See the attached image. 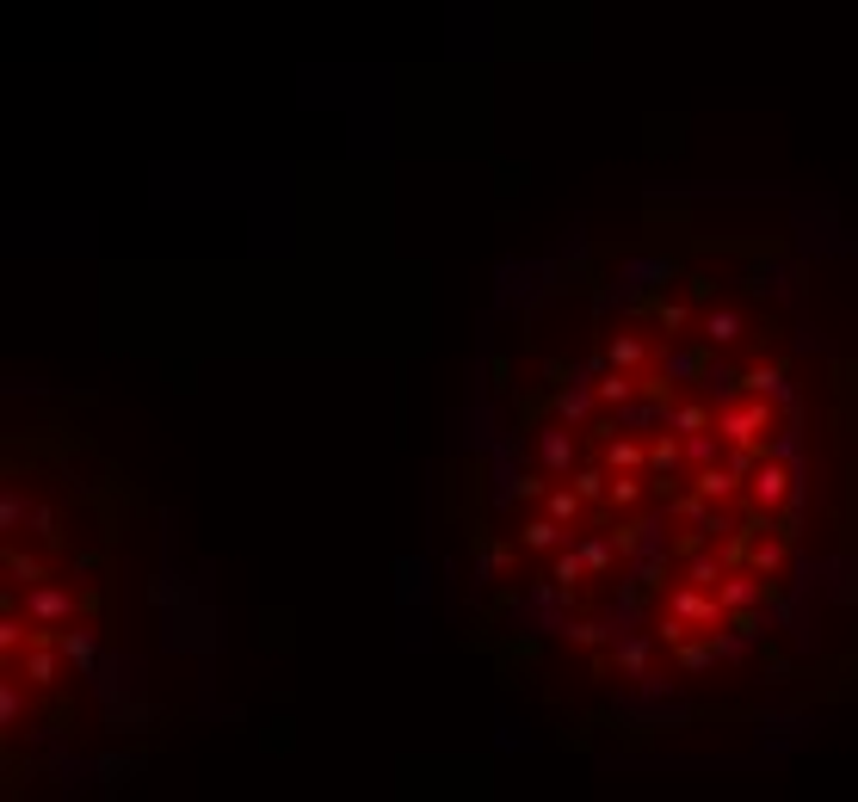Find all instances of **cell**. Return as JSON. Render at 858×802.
<instances>
[{
    "instance_id": "cell-3",
    "label": "cell",
    "mask_w": 858,
    "mask_h": 802,
    "mask_svg": "<svg viewBox=\"0 0 858 802\" xmlns=\"http://www.w3.org/2000/svg\"><path fill=\"white\" fill-rule=\"evenodd\" d=\"M667 611H679V617L698 624V630H723V624H729V605L710 593V587H692V580H673V587H667Z\"/></svg>"
},
{
    "instance_id": "cell-5",
    "label": "cell",
    "mask_w": 858,
    "mask_h": 802,
    "mask_svg": "<svg viewBox=\"0 0 858 802\" xmlns=\"http://www.w3.org/2000/svg\"><path fill=\"white\" fill-rule=\"evenodd\" d=\"M575 432L568 426H544L538 432V463H544V476H575Z\"/></svg>"
},
{
    "instance_id": "cell-23",
    "label": "cell",
    "mask_w": 858,
    "mask_h": 802,
    "mask_svg": "<svg viewBox=\"0 0 858 802\" xmlns=\"http://www.w3.org/2000/svg\"><path fill=\"white\" fill-rule=\"evenodd\" d=\"M661 371H667L673 383H698V377H704V352H698V346H686V352H667V358H661Z\"/></svg>"
},
{
    "instance_id": "cell-30",
    "label": "cell",
    "mask_w": 858,
    "mask_h": 802,
    "mask_svg": "<svg viewBox=\"0 0 858 802\" xmlns=\"http://www.w3.org/2000/svg\"><path fill=\"white\" fill-rule=\"evenodd\" d=\"M686 457H692V463H717V457H723V432H717V439H710V432H692V439H686Z\"/></svg>"
},
{
    "instance_id": "cell-11",
    "label": "cell",
    "mask_w": 858,
    "mask_h": 802,
    "mask_svg": "<svg viewBox=\"0 0 858 802\" xmlns=\"http://www.w3.org/2000/svg\"><path fill=\"white\" fill-rule=\"evenodd\" d=\"M692 580V587H710L717 593L723 587V574H729V556H717V550H686V568H679Z\"/></svg>"
},
{
    "instance_id": "cell-1",
    "label": "cell",
    "mask_w": 858,
    "mask_h": 802,
    "mask_svg": "<svg viewBox=\"0 0 858 802\" xmlns=\"http://www.w3.org/2000/svg\"><path fill=\"white\" fill-rule=\"evenodd\" d=\"M717 432H723V445H760V451H766V432H772V401H766V395L723 401V408H717Z\"/></svg>"
},
{
    "instance_id": "cell-22",
    "label": "cell",
    "mask_w": 858,
    "mask_h": 802,
    "mask_svg": "<svg viewBox=\"0 0 858 802\" xmlns=\"http://www.w3.org/2000/svg\"><path fill=\"white\" fill-rule=\"evenodd\" d=\"M56 654H62L56 642H31L25 648V679L31 685H56Z\"/></svg>"
},
{
    "instance_id": "cell-19",
    "label": "cell",
    "mask_w": 858,
    "mask_h": 802,
    "mask_svg": "<svg viewBox=\"0 0 858 802\" xmlns=\"http://www.w3.org/2000/svg\"><path fill=\"white\" fill-rule=\"evenodd\" d=\"M7 580H13V587H44V580H50V568H44L38 556H25L19 543L7 537Z\"/></svg>"
},
{
    "instance_id": "cell-7",
    "label": "cell",
    "mask_w": 858,
    "mask_h": 802,
    "mask_svg": "<svg viewBox=\"0 0 858 802\" xmlns=\"http://www.w3.org/2000/svg\"><path fill=\"white\" fill-rule=\"evenodd\" d=\"M593 401H599L593 383H562V389H556V420H562V426H587V420H593Z\"/></svg>"
},
{
    "instance_id": "cell-12",
    "label": "cell",
    "mask_w": 858,
    "mask_h": 802,
    "mask_svg": "<svg viewBox=\"0 0 858 802\" xmlns=\"http://www.w3.org/2000/svg\"><path fill=\"white\" fill-rule=\"evenodd\" d=\"M679 457H686V439H679V432H667V439L649 445V476H661V482H655L661 494H667V482L679 476Z\"/></svg>"
},
{
    "instance_id": "cell-13",
    "label": "cell",
    "mask_w": 858,
    "mask_h": 802,
    "mask_svg": "<svg viewBox=\"0 0 858 802\" xmlns=\"http://www.w3.org/2000/svg\"><path fill=\"white\" fill-rule=\"evenodd\" d=\"M612 661H618V673H630V679H649V636H618V630H612Z\"/></svg>"
},
{
    "instance_id": "cell-28",
    "label": "cell",
    "mask_w": 858,
    "mask_h": 802,
    "mask_svg": "<svg viewBox=\"0 0 858 802\" xmlns=\"http://www.w3.org/2000/svg\"><path fill=\"white\" fill-rule=\"evenodd\" d=\"M581 556H587L593 574H605V568H612V556H618V537H581Z\"/></svg>"
},
{
    "instance_id": "cell-14",
    "label": "cell",
    "mask_w": 858,
    "mask_h": 802,
    "mask_svg": "<svg viewBox=\"0 0 858 802\" xmlns=\"http://www.w3.org/2000/svg\"><path fill=\"white\" fill-rule=\"evenodd\" d=\"M729 654V642L723 636H710V642H679L673 648V661H679V673H704V667H717Z\"/></svg>"
},
{
    "instance_id": "cell-6",
    "label": "cell",
    "mask_w": 858,
    "mask_h": 802,
    "mask_svg": "<svg viewBox=\"0 0 858 802\" xmlns=\"http://www.w3.org/2000/svg\"><path fill=\"white\" fill-rule=\"evenodd\" d=\"M741 395H766L791 408V377H784V364H754V371H741Z\"/></svg>"
},
{
    "instance_id": "cell-27",
    "label": "cell",
    "mask_w": 858,
    "mask_h": 802,
    "mask_svg": "<svg viewBox=\"0 0 858 802\" xmlns=\"http://www.w3.org/2000/svg\"><path fill=\"white\" fill-rule=\"evenodd\" d=\"M25 519H31V500H25L19 488H7V494H0V531L13 537V531H19Z\"/></svg>"
},
{
    "instance_id": "cell-20",
    "label": "cell",
    "mask_w": 858,
    "mask_h": 802,
    "mask_svg": "<svg viewBox=\"0 0 858 802\" xmlns=\"http://www.w3.org/2000/svg\"><path fill=\"white\" fill-rule=\"evenodd\" d=\"M605 364H618V371H642V364H649V346H642L636 334H612V340H605Z\"/></svg>"
},
{
    "instance_id": "cell-10",
    "label": "cell",
    "mask_w": 858,
    "mask_h": 802,
    "mask_svg": "<svg viewBox=\"0 0 858 802\" xmlns=\"http://www.w3.org/2000/svg\"><path fill=\"white\" fill-rule=\"evenodd\" d=\"M642 494H649V476H642V469H612V494H605L612 513H636Z\"/></svg>"
},
{
    "instance_id": "cell-4",
    "label": "cell",
    "mask_w": 858,
    "mask_h": 802,
    "mask_svg": "<svg viewBox=\"0 0 858 802\" xmlns=\"http://www.w3.org/2000/svg\"><path fill=\"white\" fill-rule=\"evenodd\" d=\"M747 482H754L747 494H754V506H760V513H784V506L797 500V488H791L797 476H791V469H784V457H772V451L760 457V469H754Z\"/></svg>"
},
{
    "instance_id": "cell-18",
    "label": "cell",
    "mask_w": 858,
    "mask_h": 802,
    "mask_svg": "<svg viewBox=\"0 0 858 802\" xmlns=\"http://www.w3.org/2000/svg\"><path fill=\"white\" fill-rule=\"evenodd\" d=\"M519 543H525V550H550V556H556L562 543H568V531H562V519L544 513V519H525V525H519Z\"/></svg>"
},
{
    "instance_id": "cell-32",
    "label": "cell",
    "mask_w": 858,
    "mask_h": 802,
    "mask_svg": "<svg viewBox=\"0 0 858 802\" xmlns=\"http://www.w3.org/2000/svg\"><path fill=\"white\" fill-rule=\"evenodd\" d=\"M655 315H661V327H686V321H692V309H686V303H661Z\"/></svg>"
},
{
    "instance_id": "cell-9",
    "label": "cell",
    "mask_w": 858,
    "mask_h": 802,
    "mask_svg": "<svg viewBox=\"0 0 858 802\" xmlns=\"http://www.w3.org/2000/svg\"><path fill=\"white\" fill-rule=\"evenodd\" d=\"M741 334H747L741 309H710V315L698 321V340H704V346H735Z\"/></svg>"
},
{
    "instance_id": "cell-17",
    "label": "cell",
    "mask_w": 858,
    "mask_h": 802,
    "mask_svg": "<svg viewBox=\"0 0 858 802\" xmlns=\"http://www.w3.org/2000/svg\"><path fill=\"white\" fill-rule=\"evenodd\" d=\"M568 482H575V494L587 506H605V494H612V469H605V463H575V476H568Z\"/></svg>"
},
{
    "instance_id": "cell-2",
    "label": "cell",
    "mask_w": 858,
    "mask_h": 802,
    "mask_svg": "<svg viewBox=\"0 0 858 802\" xmlns=\"http://www.w3.org/2000/svg\"><path fill=\"white\" fill-rule=\"evenodd\" d=\"M7 605H19L31 624H44V630H62V624H75V611H81L87 599H75L68 587H50V580H44V587H25V599L7 593Z\"/></svg>"
},
{
    "instance_id": "cell-15",
    "label": "cell",
    "mask_w": 858,
    "mask_h": 802,
    "mask_svg": "<svg viewBox=\"0 0 858 802\" xmlns=\"http://www.w3.org/2000/svg\"><path fill=\"white\" fill-rule=\"evenodd\" d=\"M599 463L605 469H649V445H636V439H599Z\"/></svg>"
},
{
    "instance_id": "cell-21",
    "label": "cell",
    "mask_w": 858,
    "mask_h": 802,
    "mask_svg": "<svg viewBox=\"0 0 858 802\" xmlns=\"http://www.w3.org/2000/svg\"><path fill=\"white\" fill-rule=\"evenodd\" d=\"M550 580H556V587H568V593H575L581 580H587V556H581V543H575V550H568V543L556 550V562H550Z\"/></svg>"
},
{
    "instance_id": "cell-26",
    "label": "cell",
    "mask_w": 858,
    "mask_h": 802,
    "mask_svg": "<svg viewBox=\"0 0 858 802\" xmlns=\"http://www.w3.org/2000/svg\"><path fill=\"white\" fill-rule=\"evenodd\" d=\"M667 426L679 432V439H692V432H710V408H704V401H686V408H673V414H667Z\"/></svg>"
},
{
    "instance_id": "cell-25",
    "label": "cell",
    "mask_w": 858,
    "mask_h": 802,
    "mask_svg": "<svg viewBox=\"0 0 858 802\" xmlns=\"http://www.w3.org/2000/svg\"><path fill=\"white\" fill-rule=\"evenodd\" d=\"M25 624H31V617H19V605H7V617H0V654H19L31 636H38V630H25Z\"/></svg>"
},
{
    "instance_id": "cell-24",
    "label": "cell",
    "mask_w": 858,
    "mask_h": 802,
    "mask_svg": "<svg viewBox=\"0 0 858 802\" xmlns=\"http://www.w3.org/2000/svg\"><path fill=\"white\" fill-rule=\"evenodd\" d=\"M581 506H587V500L575 494V482H568V488H550V494H544V513H550V519H562V525H575V519H581Z\"/></svg>"
},
{
    "instance_id": "cell-31",
    "label": "cell",
    "mask_w": 858,
    "mask_h": 802,
    "mask_svg": "<svg viewBox=\"0 0 858 802\" xmlns=\"http://www.w3.org/2000/svg\"><path fill=\"white\" fill-rule=\"evenodd\" d=\"M568 642H581V648H599V642H605V630H599V624H568Z\"/></svg>"
},
{
    "instance_id": "cell-29",
    "label": "cell",
    "mask_w": 858,
    "mask_h": 802,
    "mask_svg": "<svg viewBox=\"0 0 858 802\" xmlns=\"http://www.w3.org/2000/svg\"><path fill=\"white\" fill-rule=\"evenodd\" d=\"M19 716H25V691H19V679H7L0 685V722L19 728Z\"/></svg>"
},
{
    "instance_id": "cell-16",
    "label": "cell",
    "mask_w": 858,
    "mask_h": 802,
    "mask_svg": "<svg viewBox=\"0 0 858 802\" xmlns=\"http://www.w3.org/2000/svg\"><path fill=\"white\" fill-rule=\"evenodd\" d=\"M692 488H698L704 500H735L741 476H735V469H729V463H704V469H698V476H692Z\"/></svg>"
},
{
    "instance_id": "cell-8",
    "label": "cell",
    "mask_w": 858,
    "mask_h": 802,
    "mask_svg": "<svg viewBox=\"0 0 858 802\" xmlns=\"http://www.w3.org/2000/svg\"><path fill=\"white\" fill-rule=\"evenodd\" d=\"M56 648H62V661L75 667V673H93V667H99L93 630H81V624H62V630H56Z\"/></svg>"
}]
</instances>
